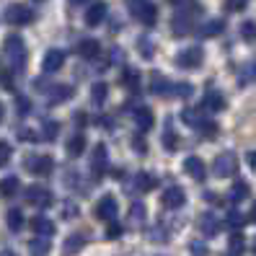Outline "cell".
Returning <instances> with one entry per match:
<instances>
[{
	"label": "cell",
	"instance_id": "obj_35",
	"mask_svg": "<svg viewBox=\"0 0 256 256\" xmlns=\"http://www.w3.org/2000/svg\"><path fill=\"white\" fill-rule=\"evenodd\" d=\"M6 220H8L10 230H21L24 228V212H21V210H10V212L6 215Z\"/></svg>",
	"mask_w": 256,
	"mask_h": 256
},
{
	"label": "cell",
	"instance_id": "obj_53",
	"mask_svg": "<svg viewBox=\"0 0 256 256\" xmlns=\"http://www.w3.org/2000/svg\"><path fill=\"white\" fill-rule=\"evenodd\" d=\"M0 256H16V254L13 251H0Z\"/></svg>",
	"mask_w": 256,
	"mask_h": 256
},
{
	"label": "cell",
	"instance_id": "obj_9",
	"mask_svg": "<svg viewBox=\"0 0 256 256\" xmlns=\"http://www.w3.org/2000/svg\"><path fill=\"white\" fill-rule=\"evenodd\" d=\"M94 215L96 220H104V222H114L116 218V200L114 197H101L94 207Z\"/></svg>",
	"mask_w": 256,
	"mask_h": 256
},
{
	"label": "cell",
	"instance_id": "obj_27",
	"mask_svg": "<svg viewBox=\"0 0 256 256\" xmlns=\"http://www.w3.org/2000/svg\"><path fill=\"white\" fill-rule=\"evenodd\" d=\"M134 186H138L140 192H153V189L158 186V178H156L153 174L142 171V174H138V178H134Z\"/></svg>",
	"mask_w": 256,
	"mask_h": 256
},
{
	"label": "cell",
	"instance_id": "obj_52",
	"mask_svg": "<svg viewBox=\"0 0 256 256\" xmlns=\"http://www.w3.org/2000/svg\"><path fill=\"white\" fill-rule=\"evenodd\" d=\"M70 6H80V3H86V0H68Z\"/></svg>",
	"mask_w": 256,
	"mask_h": 256
},
{
	"label": "cell",
	"instance_id": "obj_14",
	"mask_svg": "<svg viewBox=\"0 0 256 256\" xmlns=\"http://www.w3.org/2000/svg\"><path fill=\"white\" fill-rule=\"evenodd\" d=\"M200 109H204V112H222V109H225V96L212 88V91H207V94H204Z\"/></svg>",
	"mask_w": 256,
	"mask_h": 256
},
{
	"label": "cell",
	"instance_id": "obj_19",
	"mask_svg": "<svg viewBox=\"0 0 256 256\" xmlns=\"http://www.w3.org/2000/svg\"><path fill=\"white\" fill-rule=\"evenodd\" d=\"M32 228H34V233H36L39 238H50V236L54 233V222H52L50 218H44V215H34Z\"/></svg>",
	"mask_w": 256,
	"mask_h": 256
},
{
	"label": "cell",
	"instance_id": "obj_48",
	"mask_svg": "<svg viewBox=\"0 0 256 256\" xmlns=\"http://www.w3.org/2000/svg\"><path fill=\"white\" fill-rule=\"evenodd\" d=\"M192 254H194V256H207V246H202V244H192Z\"/></svg>",
	"mask_w": 256,
	"mask_h": 256
},
{
	"label": "cell",
	"instance_id": "obj_41",
	"mask_svg": "<svg viewBox=\"0 0 256 256\" xmlns=\"http://www.w3.org/2000/svg\"><path fill=\"white\" fill-rule=\"evenodd\" d=\"M246 6H248V0H225V10H230V13L244 10Z\"/></svg>",
	"mask_w": 256,
	"mask_h": 256
},
{
	"label": "cell",
	"instance_id": "obj_49",
	"mask_svg": "<svg viewBox=\"0 0 256 256\" xmlns=\"http://www.w3.org/2000/svg\"><path fill=\"white\" fill-rule=\"evenodd\" d=\"M246 70H248V72L244 75V80H256V62H251Z\"/></svg>",
	"mask_w": 256,
	"mask_h": 256
},
{
	"label": "cell",
	"instance_id": "obj_31",
	"mask_svg": "<svg viewBox=\"0 0 256 256\" xmlns=\"http://www.w3.org/2000/svg\"><path fill=\"white\" fill-rule=\"evenodd\" d=\"M28 251H32V256H47L50 254V240L36 236L32 244H28Z\"/></svg>",
	"mask_w": 256,
	"mask_h": 256
},
{
	"label": "cell",
	"instance_id": "obj_11",
	"mask_svg": "<svg viewBox=\"0 0 256 256\" xmlns=\"http://www.w3.org/2000/svg\"><path fill=\"white\" fill-rule=\"evenodd\" d=\"M26 168L32 171L34 176H50L54 171V160L50 156H36V158H28L26 160Z\"/></svg>",
	"mask_w": 256,
	"mask_h": 256
},
{
	"label": "cell",
	"instance_id": "obj_36",
	"mask_svg": "<svg viewBox=\"0 0 256 256\" xmlns=\"http://www.w3.org/2000/svg\"><path fill=\"white\" fill-rule=\"evenodd\" d=\"M240 39H244V42H256V24L254 21H244V24H240Z\"/></svg>",
	"mask_w": 256,
	"mask_h": 256
},
{
	"label": "cell",
	"instance_id": "obj_39",
	"mask_svg": "<svg viewBox=\"0 0 256 256\" xmlns=\"http://www.w3.org/2000/svg\"><path fill=\"white\" fill-rule=\"evenodd\" d=\"M163 145L168 148V150H176V148H178V138H176L174 130H166V132H163Z\"/></svg>",
	"mask_w": 256,
	"mask_h": 256
},
{
	"label": "cell",
	"instance_id": "obj_15",
	"mask_svg": "<svg viewBox=\"0 0 256 256\" xmlns=\"http://www.w3.org/2000/svg\"><path fill=\"white\" fill-rule=\"evenodd\" d=\"M150 91H153L156 96H171L174 83L168 78H163L160 72H153V75H150Z\"/></svg>",
	"mask_w": 256,
	"mask_h": 256
},
{
	"label": "cell",
	"instance_id": "obj_57",
	"mask_svg": "<svg viewBox=\"0 0 256 256\" xmlns=\"http://www.w3.org/2000/svg\"><path fill=\"white\" fill-rule=\"evenodd\" d=\"M168 3H178V0H168Z\"/></svg>",
	"mask_w": 256,
	"mask_h": 256
},
{
	"label": "cell",
	"instance_id": "obj_45",
	"mask_svg": "<svg viewBox=\"0 0 256 256\" xmlns=\"http://www.w3.org/2000/svg\"><path fill=\"white\" fill-rule=\"evenodd\" d=\"M10 160V145L8 142H0V168Z\"/></svg>",
	"mask_w": 256,
	"mask_h": 256
},
{
	"label": "cell",
	"instance_id": "obj_40",
	"mask_svg": "<svg viewBox=\"0 0 256 256\" xmlns=\"http://www.w3.org/2000/svg\"><path fill=\"white\" fill-rule=\"evenodd\" d=\"M122 233H124V228H122V225H119L116 220H114V222H106V238L114 240V238H119Z\"/></svg>",
	"mask_w": 256,
	"mask_h": 256
},
{
	"label": "cell",
	"instance_id": "obj_51",
	"mask_svg": "<svg viewBox=\"0 0 256 256\" xmlns=\"http://www.w3.org/2000/svg\"><path fill=\"white\" fill-rule=\"evenodd\" d=\"M248 220H251V222H256V202H254V207H251V212H248Z\"/></svg>",
	"mask_w": 256,
	"mask_h": 256
},
{
	"label": "cell",
	"instance_id": "obj_43",
	"mask_svg": "<svg viewBox=\"0 0 256 256\" xmlns=\"http://www.w3.org/2000/svg\"><path fill=\"white\" fill-rule=\"evenodd\" d=\"M28 109H32V104H28V98L18 96V98H16V114H18V116H26V114H28Z\"/></svg>",
	"mask_w": 256,
	"mask_h": 256
},
{
	"label": "cell",
	"instance_id": "obj_10",
	"mask_svg": "<svg viewBox=\"0 0 256 256\" xmlns=\"http://www.w3.org/2000/svg\"><path fill=\"white\" fill-rule=\"evenodd\" d=\"M184 202H186V192L182 186H168V189L160 194V204L166 210H178Z\"/></svg>",
	"mask_w": 256,
	"mask_h": 256
},
{
	"label": "cell",
	"instance_id": "obj_55",
	"mask_svg": "<svg viewBox=\"0 0 256 256\" xmlns=\"http://www.w3.org/2000/svg\"><path fill=\"white\" fill-rule=\"evenodd\" d=\"M225 256H238V254H230V251H228V254H225Z\"/></svg>",
	"mask_w": 256,
	"mask_h": 256
},
{
	"label": "cell",
	"instance_id": "obj_12",
	"mask_svg": "<svg viewBox=\"0 0 256 256\" xmlns=\"http://www.w3.org/2000/svg\"><path fill=\"white\" fill-rule=\"evenodd\" d=\"M184 171L194 178V182H204V176H207V166L202 163V158L189 156V158L184 160Z\"/></svg>",
	"mask_w": 256,
	"mask_h": 256
},
{
	"label": "cell",
	"instance_id": "obj_8",
	"mask_svg": "<svg viewBox=\"0 0 256 256\" xmlns=\"http://www.w3.org/2000/svg\"><path fill=\"white\" fill-rule=\"evenodd\" d=\"M106 163H109L106 145H104V142H98V145L94 148V156H91V174H94V178H96V182H98V178L104 176V171H106Z\"/></svg>",
	"mask_w": 256,
	"mask_h": 256
},
{
	"label": "cell",
	"instance_id": "obj_1",
	"mask_svg": "<svg viewBox=\"0 0 256 256\" xmlns=\"http://www.w3.org/2000/svg\"><path fill=\"white\" fill-rule=\"evenodd\" d=\"M3 50H6V57L10 60V65H13V72H21L24 70V65H26V44H24V39L18 36V34H8L6 36V42H3Z\"/></svg>",
	"mask_w": 256,
	"mask_h": 256
},
{
	"label": "cell",
	"instance_id": "obj_42",
	"mask_svg": "<svg viewBox=\"0 0 256 256\" xmlns=\"http://www.w3.org/2000/svg\"><path fill=\"white\" fill-rule=\"evenodd\" d=\"M138 47L142 50V57H145V60H150V57H153V44H150V39H148V36L138 39Z\"/></svg>",
	"mask_w": 256,
	"mask_h": 256
},
{
	"label": "cell",
	"instance_id": "obj_26",
	"mask_svg": "<svg viewBox=\"0 0 256 256\" xmlns=\"http://www.w3.org/2000/svg\"><path fill=\"white\" fill-rule=\"evenodd\" d=\"M119 83L127 86L130 91H138V88H140V72L132 70V68H124L122 72H119Z\"/></svg>",
	"mask_w": 256,
	"mask_h": 256
},
{
	"label": "cell",
	"instance_id": "obj_16",
	"mask_svg": "<svg viewBox=\"0 0 256 256\" xmlns=\"http://www.w3.org/2000/svg\"><path fill=\"white\" fill-rule=\"evenodd\" d=\"M72 86H68V83H62V86H52L50 88V106H57V104H65V101H70L72 98Z\"/></svg>",
	"mask_w": 256,
	"mask_h": 256
},
{
	"label": "cell",
	"instance_id": "obj_28",
	"mask_svg": "<svg viewBox=\"0 0 256 256\" xmlns=\"http://www.w3.org/2000/svg\"><path fill=\"white\" fill-rule=\"evenodd\" d=\"M230 202H244V200H248V194H251V186L246 184V182H236L233 186H230Z\"/></svg>",
	"mask_w": 256,
	"mask_h": 256
},
{
	"label": "cell",
	"instance_id": "obj_13",
	"mask_svg": "<svg viewBox=\"0 0 256 256\" xmlns=\"http://www.w3.org/2000/svg\"><path fill=\"white\" fill-rule=\"evenodd\" d=\"M62 65H65V52H62V50H50L47 57H44V62H42V70L47 72V75H52V72H57Z\"/></svg>",
	"mask_w": 256,
	"mask_h": 256
},
{
	"label": "cell",
	"instance_id": "obj_25",
	"mask_svg": "<svg viewBox=\"0 0 256 256\" xmlns=\"http://www.w3.org/2000/svg\"><path fill=\"white\" fill-rule=\"evenodd\" d=\"M83 246H86V236H80V233H72V236H68V240H65L62 254H65V256H75V254H78Z\"/></svg>",
	"mask_w": 256,
	"mask_h": 256
},
{
	"label": "cell",
	"instance_id": "obj_50",
	"mask_svg": "<svg viewBox=\"0 0 256 256\" xmlns=\"http://www.w3.org/2000/svg\"><path fill=\"white\" fill-rule=\"evenodd\" d=\"M246 163L251 166V171H256V150H251V153H246Z\"/></svg>",
	"mask_w": 256,
	"mask_h": 256
},
{
	"label": "cell",
	"instance_id": "obj_22",
	"mask_svg": "<svg viewBox=\"0 0 256 256\" xmlns=\"http://www.w3.org/2000/svg\"><path fill=\"white\" fill-rule=\"evenodd\" d=\"M134 122H138V127H140V132H148L150 127H153V112H150L148 106H138L134 109Z\"/></svg>",
	"mask_w": 256,
	"mask_h": 256
},
{
	"label": "cell",
	"instance_id": "obj_17",
	"mask_svg": "<svg viewBox=\"0 0 256 256\" xmlns=\"http://www.w3.org/2000/svg\"><path fill=\"white\" fill-rule=\"evenodd\" d=\"M104 18H106V3L98 0L91 8H86V26H98Z\"/></svg>",
	"mask_w": 256,
	"mask_h": 256
},
{
	"label": "cell",
	"instance_id": "obj_56",
	"mask_svg": "<svg viewBox=\"0 0 256 256\" xmlns=\"http://www.w3.org/2000/svg\"><path fill=\"white\" fill-rule=\"evenodd\" d=\"M254 254H256V240H254Z\"/></svg>",
	"mask_w": 256,
	"mask_h": 256
},
{
	"label": "cell",
	"instance_id": "obj_2",
	"mask_svg": "<svg viewBox=\"0 0 256 256\" xmlns=\"http://www.w3.org/2000/svg\"><path fill=\"white\" fill-rule=\"evenodd\" d=\"M200 13H202V6L197 3V0H189V6L178 10L176 16H174V21H171L174 34H176V36L189 34V32H192V21H194V16H200Z\"/></svg>",
	"mask_w": 256,
	"mask_h": 256
},
{
	"label": "cell",
	"instance_id": "obj_20",
	"mask_svg": "<svg viewBox=\"0 0 256 256\" xmlns=\"http://www.w3.org/2000/svg\"><path fill=\"white\" fill-rule=\"evenodd\" d=\"M78 54H80L83 60H96V57L101 54L98 39H83V42L78 44Z\"/></svg>",
	"mask_w": 256,
	"mask_h": 256
},
{
	"label": "cell",
	"instance_id": "obj_46",
	"mask_svg": "<svg viewBox=\"0 0 256 256\" xmlns=\"http://www.w3.org/2000/svg\"><path fill=\"white\" fill-rule=\"evenodd\" d=\"M200 132L204 134V138H215V134H218V124H215V122H204V124L200 127Z\"/></svg>",
	"mask_w": 256,
	"mask_h": 256
},
{
	"label": "cell",
	"instance_id": "obj_30",
	"mask_svg": "<svg viewBox=\"0 0 256 256\" xmlns=\"http://www.w3.org/2000/svg\"><path fill=\"white\" fill-rule=\"evenodd\" d=\"M246 222H248V218H246V215H240L238 210H230V212L225 215V225H228V228H233L236 233H238V228H244Z\"/></svg>",
	"mask_w": 256,
	"mask_h": 256
},
{
	"label": "cell",
	"instance_id": "obj_44",
	"mask_svg": "<svg viewBox=\"0 0 256 256\" xmlns=\"http://www.w3.org/2000/svg\"><path fill=\"white\" fill-rule=\"evenodd\" d=\"M132 148L138 150L140 156H145V153H148V142H145V138H140V134H134V138H132Z\"/></svg>",
	"mask_w": 256,
	"mask_h": 256
},
{
	"label": "cell",
	"instance_id": "obj_3",
	"mask_svg": "<svg viewBox=\"0 0 256 256\" xmlns=\"http://www.w3.org/2000/svg\"><path fill=\"white\" fill-rule=\"evenodd\" d=\"M6 21L10 26H28L34 21V10L24 3H13V6L6 8Z\"/></svg>",
	"mask_w": 256,
	"mask_h": 256
},
{
	"label": "cell",
	"instance_id": "obj_58",
	"mask_svg": "<svg viewBox=\"0 0 256 256\" xmlns=\"http://www.w3.org/2000/svg\"><path fill=\"white\" fill-rule=\"evenodd\" d=\"M34 3H44V0H34Z\"/></svg>",
	"mask_w": 256,
	"mask_h": 256
},
{
	"label": "cell",
	"instance_id": "obj_54",
	"mask_svg": "<svg viewBox=\"0 0 256 256\" xmlns=\"http://www.w3.org/2000/svg\"><path fill=\"white\" fill-rule=\"evenodd\" d=\"M3 112H6V109H3V104H0V122H3Z\"/></svg>",
	"mask_w": 256,
	"mask_h": 256
},
{
	"label": "cell",
	"instance_id": "obj_32",
	"mask_svg": "<svg viewBox=\"0 0 256 256\" xmlns=\"http://www.w3.org/2000/svg\"><path fill=\"white\" fill-rule=\"evenodd\" d=\"M106 96H109V86H106V83H94V86H91V98H94V104H104V101H106Z\"/></svg>",
	"mask_w": 256,
	"mask_h": 256
},
{
	"label": "cell",
	"instance_id": "obj_33",
	"mask_svg": "<svg viewBox=\"0 0 256 256\" xmlns=\"http://www.w3.org/2000/svg\"><path fill=\"white\" fill-rule=\"evenodd\" d=\"M145 215H148L145 204H142V202H132V207H130V220H132L134 225H140V222L145 220Z\"/></svg>",
	"mask_w": 256,
	"mask_h": 256
},
{
	"label": "cell",
	"instance_id": "obj_5",
	"mask_svg": "<svg viewBox=\"0 0 256 256\" xmlns=\"http://www.w3.org/2000/svg\"><path fill=\"white\" fill-rule=\"evenodd\" d=\"M132 16L145 26H153L158 21V8L153 3H148V0H134L132 3Z\"/></svg>",
	"mask_w": 256,
	"mask_h": 256
},
{
	"label": "cell",
	"instance_id": "obj_29",
	"mask_svg": "<svg viewBox=\"0 0 256 256\" xmlns=\"http://www.w3.org/2000/svg\"><path fill=\"white\" fill-rule=\"evenodd\" d=\"M18 178L16 176H8V178H0V197H13V194H16L18 192Z\"/></svg>",
	"mask_w": 256,
	"mask_h": 256
},
{
	"label": "cell",
	"instance_id": "obj_21",
	"mask_svg": "<svg viewBox=\"0 0 256 256\" xmlns=\"http://www.w3.org/2000/svg\"><path fill=\"white\" fill-rule=\"evenodd\" d=\"M83 150H86V134L78 132V134H72V138L68 140V148H65V153L70 158H80L83 156Z\"/></svg>",
	"mask_w": 256,
	"mask_h": 256
},
{
	"label": "cell",
	"instance_id": "obj_38",
	"mask_svg": "<svg viewBox=\"0 0 256 256\" xmlns=\"http://www.w3.org/2000/svg\"><path fill=\"white\" fill-rule=\"evenodd\" d=\"M42 138L47 140V142H52V140H57V134H60V124L57 122H44V127H42Z\"/></svg>",
	"mask_w": 256,
	"mask_h": 256
},
{
	"label": "cell",
	"instance_id": "obj_4",
	"mask_svg": "<svg viewBox=\"0 0 256 256\" xmlns=\"http://www.w3.org/2000/svg\"><path fill=\"white\" fill-rule=\"evenodd\" d=\"M238 171V158H236V153H220L218 158H215V163H212V174L218 176V178H228V176H233Z\"/></svg>",
	"mask_w": 256,
	"mask_h": 256
},
{
	"label": "cell",
	"instance_id": "obj_7",
	"mask_svg": "<svg viewBox=\"0 0 256 256\" xmlns=\"http://www.w3.org/2000/svg\"><path fill=\"white\" fill-rule=\"evenodd\" d=\"M26 202H28V204H34V207H39V210H44V207H50L54 200H52L50 189H44V186H36V184H32V186L26 189Z\"/></svg>",
	"mask_w": 256,
	"mask_h": 256
},
{
	"label": "cell",
	"instance_id": "obj_6",
	"mask_svg": "<svg viewBox=\"0 0 256 256\" xmlns=\"http://www.w3.org/2000/svg\"><path fill=\"white\" fill-rule=\"evenodd\" d=\"M202 60H204V52L200 47H186V50H182L176 54V65L186 68V70H194V68L202 65Z\"/></svg>",
	"mask_w": 256,
	"mask_h": 256
},
{
	"label": "cell",
	"instance_id": "obj_34",
	"mask_svg": "<svg viewBox=\"0 0 256 256\" xmlns=\"http://www.w3.org/2000/svg\"><path fill=\"white\" fill-rule=\"evenodd\" d=\"M244 248H246L244 236H240V233H233L230 240H228V251H230V254H238V256H244Z\"/></svg>",
	"mask_w": 256,
	"mask_h": 256
},
{
	"label": "cell",
	"instance_id": "obj_47",
	"mask_svg": "<svg viewBox=\"0 0 256 256\" xmlns=\"http://www.w3.org/2000/svg\"><path fill=\"white\" fill-rule=\"evenodd\" d=\"M150 238H153L156 244H158V240H163V244H166V240H168V236H166V230H163V228H153V233H150Z\"/></svg>",
	"mask_w": 256,
	"mask_h": 256
},
{
	"label": "cell",
	"instance_id": "obj_24",
	"mask_svg": "<svg viewBox=\"0 0 256 256\" xmlns=\"http://www.w3.org/2000/svg\"><path fill=\"white\" fill-rule=\"evenodd\" d=\"M222 28H225V24L220 21V18H212V21H207L204 26H200V36L202 39H212V36H220L222 34Z\"/></svg>",
	"mask_w": 256,
	"mask_h": 256
},
{
	"label": "cell",
	"instance_id": "obj_18",
	"mask_svg": "<svg viewBox=\"0 0 256 256\" xmlns=\"http://www.w3.org/2000/svg\"><path fill=\"white\" fill-rule=\"evenodd\" d=\"M200 230H202V236H207V238L218 236V230H220V220H218V215L204 212V215L200 218Z\"/></svg>",
	"mask_w": 256,
	"mask_h": 256
},
{
	"label": "cell",
	"instance_id": "obj_23",
	"mask_svg": "<svg viewBox=\"0 0 256 256\" xmlns=\"http://www.w3.org/2000/svg\"><path fill=\"white\" fill-rule=\"evenodd\" d=\"M182 122L184 124H189V127H202L204 122H207V119H204V112L202 109H184L182 112Z\"/></svg>",
	"mask_w": 256,
	"mask_h": 256
},
{
	"label": "cell",
	"instance_id": "obj_37",
	"mask_svg": "<svg viewBox=\"0 0 256 256\" xmlns=\"http://www.w3.org/2000/svg\"><path fill=\"white\" fill-rule=\"evenodd\" d=\"M192 94H194V86L192 83H186V80L184 83H174V96L176 98H189Z\"/></svg>",
	"mask_w": 256,
	"mask_h": 256
}]
</instances>
